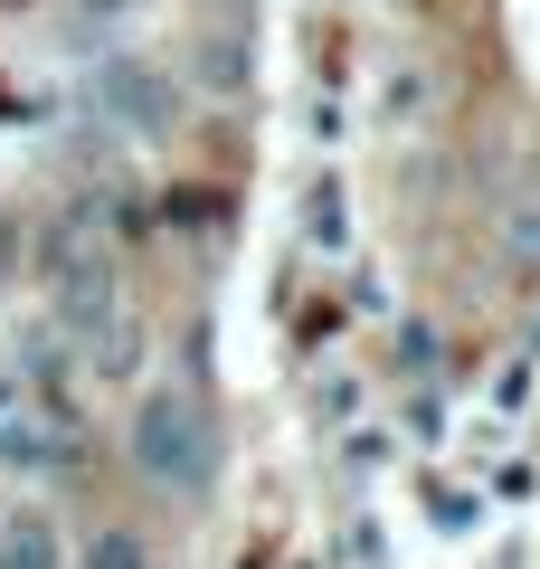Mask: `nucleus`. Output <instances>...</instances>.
I'll return each mask as SVG.
<instances>
[{
	"label": "nucleus",
	"instance_id": "nucleus-1",
	"mask_svg": "<svg viewBox=\"0 0 540 569\" xmlns=\"http://www.w3.org/2000/svg\"><path fill=\"white\" fill-rule=\"evenodd\" d=\"M133 456H142V475H161V485H180V493H200L209 485V466H219V447H209V418L190 399H142V418H133Z\"/></svg>",
	"mask_w": 540,
	"mask_h": 569
},
{
	"label": "nucleus",
	"instance_id": "nucleus-3",
	"mask_svg": "<svg viewBox=\"0 0 540 569\" xmlns=\"http://www.w3.org/2000/svg\"><path fill=\"white\" fill-rule=\"evenodd\" d=\"M0 569H67V550H58V531L39 512H20V522L0 531Z\"/></svg>",
	"mask_w": 540,
	"mask_h": 569
},
{
	"label": "nucleus",
	"instance_id": "nucleus-4",
	"mask_svg": "<svg viewBox=\"0 0 540 569\" xmlns=\"http://www.w3.org/2000/svg\"><path fill=\"white\" fill-rule=\"evenodd\" d=\"M77 569H152V550H142L123 522H96V531H86V550H77Z\"/></svg>",
	"mask_w": 540,
	"mask_h": 569
},
{
	"label": "nucleus",
	"instance_id": "nucleus-2",
	"mask_svg": "<svg viewBox=\"0 0 540 569\" xmlns=\"http://www.w3.org/2000/svg\"><path fill=\"white\" fill-rule=\"evenodd\" d=\"M0 456L29 466V475H58L77 447H67V418H48L29 389H0Z\"/></svg>",
	"mask_w": 540,
	"mask_h": 569
}]
</instances>
